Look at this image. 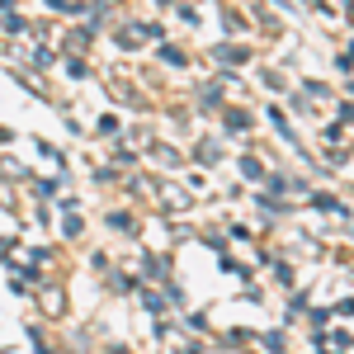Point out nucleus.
<instances>
[{
  "label": "nucleus",
  "mask_w": 354,
  "mask_h": 354,
  "mask_svg": "<svg viewBox=\"0 0 354 354\" xmlns=\"http://www.w3.org/2000/svg\"><path fill=\"white\" fill-rule=\"evenodd\" d=\"M218 57H227V62H245V48H236V43H227V48H218Z\"/></svg>",
  "instance_id": "obj_1"
}]
</instances>
